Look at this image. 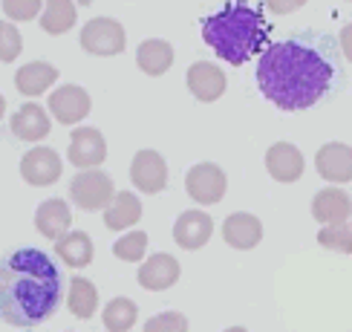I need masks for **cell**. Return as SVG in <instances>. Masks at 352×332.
Masks as SVG:
<instances>
[{
    "instance_id": "6da1fadb",
    "label": "cell",
    "mask_w": 352,
    "mask_h": 332,
    "mask_svg": "<svg viewBox=\"0 0 352 332\" xmlns=\"http://www.w3.org/2000/svg\"><path fill=\"white\" fill-rule=\"evenodd\" d=\"M257 87L277 110L315 107L344 84L338 38L320 29H298L269 43L257 58Z\"/></svg>"
},
{
    "instance_id": "7a4b0ae2",
    "label": "cell",
    "mask_w": 352,
    "mask_h": 332,
    "mask_svg": "<svg viewBox=\"0 0 352 332\" xmlns=\"http://www.w3.org/2000/svg\"><path fill=\"white\" fill-rule=\"evenodd\" d=\"M64 274L38 249L12 252L0 266V318L9 327H35L61 307Z\"/></svg>"
},
{
    "instance_id": "3957f363",
    "label": "cell",
    "mask_w": 352,
    "mask_h": 332,
    "mask_svg": "<svg viewBox=\"0 0 352 332\" xmlns=\"http://www.w3.org/2000/svg\"><path fill=\"white\" fill-rule=\"evenodd\" d=\"M202 41L226 64L240 67L248 58H254L266 41L263 12L252 3H226L202 21Z\"/></svg>"
},
{
    "instance_id": "277c9868",
    "label": "cell",
    "mask_w": 352,
    "mask_h": 332,
    "mask_svg": "<svg viewBox=\"0 0 352 332\" xmlns=\"http://www.w3.org/2000/svg\"><path fill=\"white\" fill-rule=\"evenodd\" d=\"M69 199L76 202L81 211H107L116 199L113 179L101 168L81 170L69 182Z\"/></svg>"
},
{
    "instance_id": "5b68a950",
    "label": "cell",
    "mask_w": 352,
    "mask_h": 332,
    "mask_svg": "<svg viewBox=\"0 0 352 332\" xmlns=\"http://www.w3.org/2000/svg\"><path fill=\"white\" fill-rule=\"evenodd\" d=\"M81 47L90 55H101V58H113L124 52L127 47V32L124 26L116 18H93L81 26Z\"/></svg>"
},
{
    "instance_id": "8992f818",
    "label": "cell",
    "mask_w": 352,
    "mask_h": 332,
    "mask_svg": "<svg viewBox=\"0 0 352 332\" xmlns=\"http://www.w3.org/2000/svg\"><path fill=\"white\" fill-rule=\"evenodd\" d=\"M228 179L219 165L214 162H199L185 173V191L194 202H202V206H217L219 199L226 197Z\"/></svg>"
},
{
    "instance_id": "52a82bcc",
    "label": "cell",
    "mask_w": 352,
    "mask_h": 332,
    "mask_svg": "<svg viewBox=\"0 0 352 332\" xmlns=\"http://www.w3.org/2000/svg\"><path fill=\"white\" fill-rule=\"evenodd\" d=\"M69 162L81 170H96L107 159V142L98 127H78L69 139Z\"/></svg>"
},
{
    "instance_id": "ba28073f",
    "label": "cell",
    "mask_w": 352,
    "mask_h": 332,
    "mask_svg": "<svg viewBox=\"0 0 352 332\" xmlns=\"http://www.w3.org/2000/svg\"><path fill=\"white\" fill-rule=\"evenodd\" d=\"M90 107H93L90 93L81 84H64L50 96V110L55 115V122L61 124H78L81 119L90 115Z\"/></svg>"
},
{
    "instance_id": "9c48e42d",
    "label": "cell",
    "mask_w": 352,
    "mask_h": 332,
    "mask_svg": "<svg viewBox=\"0 0 352 332\" xmlns=\"http://www.w3.org/2000/svg\"><path fill=\"white\" fill-rule=\"evenodd\" d=\"M130 179L144 194H159L168 185V162L156 151H139L130 162Z\"/></svg>"
},
{
    "instance_id": "30bf717a",
    "label": "cell",
    "mask_w": 352,
    "mask_h": 332,
    "mask_svg": "<svg viewBox=\"0 0 352 332\" xmlns=\"http://www.w3.org/2000/svg\"><path fill=\"white\" fill-rule=\"evenodd\" d=\"M211 234H214V220L208 217V211H202V208L182 211L173 223V240L179 249H188V252L202 249V245L211 240Z\"/></svg>"
},
{
    "instance_id": "8fae6325",
    "label": "cell",
    "mask_w": 352,
    "mask_h": 332,
    "mask_svg": "<svg viewBox=\"0 0 352 332\" xmlns=\"http://www.w3.org/2000/svg\"><path fill=\"white\" fill-rule=\"evenodd\" d=\"M61 170H64L61 156H58L52 148H43V144L32 148V151H29V153L21 159V177H23L29 185H35V188H43V185L58 182Z\"/></svg>"
},
{
    "instance_id": "7c38bea8",
    "label": "cell",
    "mask_w": 352,
    "mask_h": 332,
    "mask_svg": "<svg viewBox=\"0 0 352 332\" xmlns=\"http://www.w3.org/2000/svg\"><path fill=\"white\" fill-rule=\"evenodd\" d=\"M315 168L320 179L344 185L352 182V148L344 142H327L324 148L315 153Z\"/></svg>"
},
{
    "instance_id": "4fadbf2b",
    "label": "cell",
    "mask_w": 352,
    "mask_h": 332,
    "mask_svg": "<svg viewBox=\"0 0 352 332\" xmlns=\"http://www.w3.org/2000/svg\"><path fill=\"white\" fill-rule=\"evenodd\" d=\"M179 272H182L179 260L173 254L156 252L142 263L136 278H139V286L148 289V292H165V289H170L176 280H179Z\"/></svg>"
},
{
    "instance_id": "5bb4252c",
    "label": "cell",
    "mask_w": 352,
    "mask_h": 332,
    "mask_svg": "<svg viewBox=\"0 0 352 332\" xmlns=\"http://www.w3.org/2000/svg\"><path fill=\"white\" fill-rule=\"evenodd\" d=\"M185 81H188L190 96H194L197 101H205V104H208V101H217L219 96L226 93V72L219 69L217 64H211V61L190 64Z\"/></svg>"
},
{
    "instance_id": "9a60e30c",
    "label": "cell",
    "mask_w": 352,
    "mask_h": 332,
    "mask_svg": "<svg viewBox=\"0 0 352 332\" xmlns=\"http://www.w3.org/2000/svg\"><path fill=\"white\" fill-rule=\"evenodd\" d=\"M303 153L292 142H274L266 151V170L277 182H298L303 177Z\"/></svg>"
},
{
    "instance_id": "2e32d148",
    "label": "cell",
    "mask_w": 352,
    "mask_h": 332,
    "mask_svg": "<svg viewBox=\"0 0 352 332\" xmlns=\"http://www.w3.org/2000/svg\"><path fill=\"white\" fill-rule=\"evenodd\" d=\"M312 217L320 225H341L352 217V199L344 188H320L312 197Z\"/></svg>"
},
{
    "instance_id": "e0dca14e",
    "label": "cell",
    "mask_w": 352,
    "mask_h": 332,
    "mask_svg": "<svg viewBox=\"0 0 352 332\" xmlns=\"http://www.w3.org/2000/svg\"><path fill=\"white\" fill-rule=\"evenodd\" d=\"M35 225L38 231L47 240H61L69 234V225H72V211H69V202H64L61 197H52V199H43L38 211H35Z\"/></svg>"
},
{
    "instance_id": "ac0fdd59",
    "label": "cell",
    "mask_w": 352,
    "mask_h": 332,
    "mask_svg": "<svg viewBox=\"0 0 352 332\" xmlns=\"http://www.w3.org/2000/svg\"><path fill=\"white\" fill-rule=\"evenodd\" d=\"M223 240L231 245V249L248 252L263 240V223L248 211L228 214L226 223H223Z\"/></svg>"
},
{
    "instance_id": "d6986e66",
    "label": "cell",
    "mask_w": 352,
    "mask_h": 332,
    "mask_svg": "<svg viewBox=\"0 0 352 332\" xmlns=\"http://www.w3.org/2000/svg\"><path fill=\"white\" fill-rule=\"evenodd\" d=\"M9 127L21 142H41L50 136V113L41 104H35V101H29V104L18 107Z\"/></svg>"
},
{
    "instance_id": "ffe728a7",
    "label": "cell",
    "mask_w": 352,
    "mask_h": 332,
    "mask_svg": "<svg viewBox=\"0 0 352 332\" xmlns=\"http://www.w3.org/2000/svg\"><path fill=\"white\" fill-rule=\"evenodd\" d=\"M58 81V67L50 61H32V64H23L18 72H14V87L23 93V96H43L50 87Z\"/></svg>"
},
{
    "instance_id": "44dd1931",
    "label": "cell",
    "mask_w": 352,
    "mask_h": 332,
    "mask_svg": "<svg viewBox=\"0 0 352 332\" xmlns=\"http://www.w3.org/2000/svg\"><path fill=\"white\" fill-rule=\"evenodd\" d=\"M136 64L144 76H165V72L173 67V47L162 38H148L139 43L136 49Z\"/></svg>"
},
{
    "instance_id": "7402d4cb",
    "label": "cell",
    "mask_w": 352,
    "mask_h": 332,
    "mask_svg": "<svg viewBox=\"0 0 352 332\" xmlns=\"http://www.w3.org/2000/svg\"><path fill=\"white\" fill-rule=\"evenodd\" d=\"M55 254L69 269H84L93 263V240L87 231H69L67 237L55 243Z\"/></svg>"
},
{
    "instance_id": "603a6c76",
    "label": "cell",
    "mask_w": 352,
    "mask_h": 332,
    "mask_svg": "<svg viewBox=\"0 0 352 332\" xmlns=\"http://www.w3.org/2000/svg\"><path fill=\"white\" fill-rule=\"evenodd\" d=\"M142 220V202L133 191H122L116 194L113 206L104 211V225L113 231H124L130 225H136Z\"/></svg>"
},
{
    "instance_id": "cb8c5ba5",
    "label": "cell",
    "mask_w": 352,
    "mask_h": 332,
    "mask_svg": "<svg viewBox=\"0 0 352 332\" xmlns=\"http://www.w3.org/2000/svg\"><path fill=\"white\" fill-rule=\"evenodd\" d=\"M67 307L76 318H81V321H90V318L98 312V289H96V283L87 280V278H72L69 295H67Z\"/></svg>"
},
{
    "instance_id": "d4e9b609",
    "label": "cell",
    "mask_w": 352,
    "mask_h": 332,
    "mask_svg": "<svg viewBox=\"0 0 352 332\" xmlns=\"http://www.w3.org/2000/svg\"><path fill=\"white\" fill-rule=\"evenodd\" d=\"M38 21L47 35H64L76 26V6H72L69 0H50Z\"/></svg>"
},
{
    "instance_id": "484cf974",
    "label": "cell",
    "mask_w": 352,
    "mask_h": 332,
    "mask_svg": "<svg viewBox=\"0 0 352 332\" xmlns=\"http://www.w3.org/2000/svg\"><path fill=\"white\" fill-rule=\"evenodd\" d=\"M136 318H139V307L130 298H113L104 307V312H101L107 332H130L136 327Z\"/></svg>"
},
{
    "instance_id": "4316f807",
    "label": "cell",
    "mask_w": 352,
    "mask_h": 332,
    "mask_svg": "<svg viewBox=\"0 0 352 332\" xmlns=\"http://www.w3.org/2000/svg\"><path fill=\"white\" fill-rule=\"evenodd\" d=\"M144 252H148V234L144 231H127L113 243V254L124 263H139V260H144Z\"/></svg>"
},
{
    "instance_id": "83f0119b",
    "label": "cell",
    "mask_w": 352,
    "mask_h": 332,
    "mask_svg": "<svg viewBox=\"0 0 352 332\" xmlns=\"http://www.w3.org/2000/svg\"><path fill=\"white\" fill-rule=\"evenodd\" d=\"M318 243L329 252L338 254H352V223H341V225H324L318 231Z\"/></svg>"
},
{
    "instance_id": "f1b7e54d",
    "label": "cell",
    "mask_w": 352,
    "mask_h": 332,
    "mask_svg": "<svg viewBox=\"0 0 352 332\" xmlns=\"http://www.w3.org/2000/svg\"><path fill=\"white\" fill-rule=\"evenodd\" d=\"M144 332H188V318L182 312H159L144 321Z\"/></svg>"
},
{
    "instance_id": "f546056e",
    "label": "cell",
    "mask_w": 352,
    "mask_h": 332,
    "mask_svg": "<svg viewBox=\"0 0 352 332\" xmlns=\"http://www.w3.org/2000/svg\"><path fill=\"white\" fill-rule=\"evenodd\" d=\"M21 32H18V26L14 23H0V61L3 64H12L14 58L21 55Z\"/></svg>"
},
{
    "instance_id": "4dcf8cb0",
    "label": "cell",
    "mask_w": 352,
    "mask_h": 332,
    "mask_svg": "<svg viewBox=\"0 0 352 332\" xmlns=\"http://www.w3.org/2000/svg\"><path fill=\"white\" fill-rule=\"evenodd\" d=\"M43 6L47 3H41V0H6L3 12L14 21H29V18H41Z\"/></svg>"
},
{
    "instance_id": "1f68e13d",
    "label": "cell",
    "mask_w": 352,
    "mask_h": 332,
    "mask_svg": "<svg viewBox=\"0 0 352 332\" xmlns=\"http://www.w3.org/2000/svg\"><path fill=\"white\" fill-rule=\"evenodd\" d=\"M338 47H341L344 58L352 64V23H346V26L341 29V35H338Z\"/></svg>"
},
{
    "instance_id": "d6a6232c",
    "label": "cell",
    "mask_w": 352,
    "mask_h": 332,
    "mask_svg": "<svg viewBox=\"0 0 352 332\" xmlns=\"http://www.w3.org/2000/svg\"><path fill=\"white\" fill-rule=\"evenodd\" d=\"M223 332H248V329H243V327H228V329H223Z\"/></svg>"
}]
</instances>
